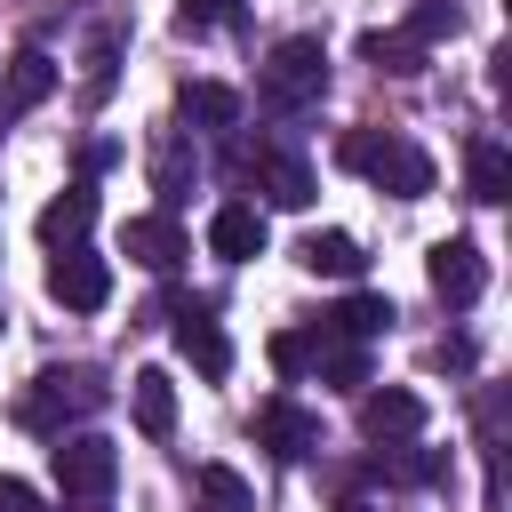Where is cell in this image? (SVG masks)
Masks as SVG:
<instances>
[{
    "mask_svg": "<svg viewBox=\"0 0 512 512\" xmlns=\"http://www.w3.org/2000/svg\"><path fill=\"white\" fill-rule=\"evenodd\" d=\"M336 160L344 168H360L376 192H392V200H424L432 192V160L408 144V136H384V128H352L344 144H336Z\"/></svg>",
    "mask_w": 512,
    "mask_h": 512,
    "instance_id": "6da1fadb",
    "label": "cell"
},
{
    "mask_svg": "<svg viewBox=\"0 0 512 512\" xmlns=\"http://www.w3.org/2000/svg\"><path fill=\"white\" fill-rule=\"evenodd\" d=\"M320 88H328V48H320V32L280 40V48L264 56V72H256V96H264L272 112H304V104H320Z\"/></svg>",
    "mask_w": 512,
    "mask_h": 512,
    "instance_id": "7a4b0ae2",
    "label": "cell"
},
{
    "mask_svg": "<svg viewBox=\"0 0 512 512\" xmlns=\"http://www.w3.org/2000/svg\"><path fill=\"white\" fill-rule=\"evenodd\" d=\"M120 480V448L104 432H56V488L64 496H104Z\"/></svg>",
    "mask_w": 512,
    "mask_h": 512,
    "instance_id": "3957f363",
    "label": "cell"
},
{
    "mask_svg": "<svg viewBox=\"0 0 512 512\" xmlns=\"http://www.w3.org/2000/svg\"><path fill=\"white\" fill-rule=\"evenodd\" d=\"M104 400V384H88V376H64V368H48V376H32V392L16 400V416L32 424V432H64L80 408H96Z\"/></svg>",
    "mask_w": 512,
    "mask_h": 512,
    "instance_id": "277c9868",
    "label": "cell"
},
{
    "mask_svg": "<svg viewBox=\"0 0 512 512\" xmlns=\"http://www.w3.org/2000/svg\"><path fill=\"white\" fill-rule=\"evenodd\" d=\"M424 272H432V296H440L448 312H464V304H480V288H488V256H480L472 240H432V256H424Z\"/></svg>",
    "mask_w": 512,
    "mask_h": 512,
    "instance_id": "5b68a950",
    "label": "cell"
},
{
    "mask_svg": "<svg viewBox=\"0 0 512 512\" xmlns=\"http://www.w3.org/2000/svg\"><path fill=\"white\" fill-rule=\"evenodd\" d=\"M48 296H56L64 312H96V304L112 296V264L72 240V248H56V264H48Z\"/></svg>",
    "mask_w": 512,
    "mask_h": 512,
    "instance_id": "8992f818",
    "label": "cell"
},
{
    "mask_svg": "<svg viewBox=\"0 0 512 512\" xmlns=\"http://www.w3.org/2000/svg\"><path fill=\"white\" fill-rule=\"evenodd\" d=\"M360 432H368V440H384V448H400V440H416V432H424V400H416L408 384H384V392H368V384H360Z\"/></svg>",
    "mask_w": 512,
    "mask_h": 512,
    "instance_id": "52a82bcc",
    "label": "cell"
},
{
    "mask_svg": "<svg viewBox=\"0 0 512 512\" xmlns=\"http://www.w3.org/2000/svg\"><path fill=\"white\" fill-rule=\"evenodd\" d=\"M248 176H256V192H264L272 208H312V168H304L288 144H256V152H248Z\"/></svg>",
    "mask_w": 512,
    "mask_h": 512,
    "instance_id": "ba28073f",
    "label": "cell"
},
{
    "mask_svg": "<svg viewBox=\"0 0 512 512\" xmlns=\"http://www.w3.org/2000/svg\"><path fill=\"white\" fill-rule=\"evenodd\" d=\"M256 440H264L272 456H288V464H296V456H312V448H320V416H312V408H296V400H264V408H256Z\"/></svg>",
    "mask_w": 512,
    "mask_h": 512,
    "instance_id": "9c48e42d",
    "label": "cell"
},
{
    "mask_svg": "<svg viewBox=\"0 0 512 512\" xmlns=\"http://www.w3.org/2000/svg\"><path fill=\"white\" fill-rule=\"evenodd\" d=\"M208 248H216L224 264H248V256H264V208H248V200H224V208L208 216Z\"/></svg>",
    "mask_w": 512,
    "mask_h": 512,
    "instance_id": "30bf717a",
    "label": "cell"
},
{
    "mask_svg": "<svg viewBox=\"0 0 512 512\" xmlns=\"http://www.w3.org/2000/svg\"><path fill=\"white\" fill-rule=\"evenodd\" d=\"M120 248H128V264H144V272H176V264H184V232H176L168 216H128Z\"/></svg>",
    "mask_w": 512,
    "mask_h": 512,
    "instance_id": "8fae6325",
    "label": "cell"
},
{
    "mask_svg": "<svg viewBox=\"0 0 512 512\" xmlns=\"http://www.w3.org/2000/svg\"><path fill=\"white\" fill-rule=\"evenodd\" d=\"M176 344H184V360H192L200 376H224V368H232V344H224V328H216L208 304H184V312H176Z\"/></svg>",
    "mask_w": 512,
    "mask_h": 512,
    "instance_id": "7c38bea8",
    "label": "cell"
},
{
    "mask_svg": "<svg viewBox=\"0 0 512 512\" xmlns=\"http://www.w3.org/2000/svg\"><path fill=\"white\" fill-rule=\"evenodd\" d=\"M88 224H96V192H88V184H64V192L40 208V240H48V248L88 240Z\"/></svg>",
    "mask_w": 512,
    "mask_h": 512,
    "instance_id": "4fadbf2b",
    "label": "cell"
},
{
    "mask_svg": "<svg viewBox=\"0 0 512 512\" xmlns=\"http://www.w3.org/2000/svg\"><path fill=\"white\" fill-rule=\"evenodd\" d=\"M296 264H304V272H328V280H360V272H368V256H360L352 232H304V240H296Z\"/></svg>",
    "mask_w": 512,
    "mask_h": 512,
    "instance_id": "5bb4252c",
    "label": "cell"
},
{
    "mask_svg": "<svg viewBox=\"0 0 512 512\" xmlns=\"http://www.w3.org/2000/svg\"><path fill=\"white\" fill-rule=\"evenodd\" d=\"M128 408H136V432L168 440V432H176V384H168V368H136V384H128Z\"/></svg>",
    "mask_w": 512,
    "mask_h": 512,
    "instance_id": "9a60e30c",
    "label": "cell"
},
{
    "mask_svg": "<svg viewBox=\"0 0 512 512\" xmlns=\"http://www.w3.org/2000/svg\"><path fill=\"white\" fill-rule=\"evenodd\" d=\"M392 328V296H368V288H352L336 312H328V336H352V344H376Z\"/></svg>",
    "mask_w": 512,
    "mask_h": 512,
    "instance_id": "2e32d148",
    "label": "cell"
},
{
    "mask_svg": "<svg viewBox=\"0 0 512 512\" xmlns=\"http://www.w3.org/2000/svg\"><path fill=\"white\" fill-rule=\"evenodd\" d=\"M48 88H56V64H48L40 48L8 56V88H0V104H8V112H32V104H48Z\"/></svg>",
    "mask_w": 512,
    "mask_h": 512,
    "instance_id": "e0dca14e",
    "label": "cell"
},
{
    "mask_svg": "<svg viewBox=\"0 0 512 512\" xmlns=\"http://www.w3.org/2000/svg\"><path fill=\"white\" fill-rule=\"evenodd\" d=\"M464 184H472V200H504V192H512V152H504L496 136H480V144L464 152Z\"/></svg>",
    "mask_w": 512,
    "mask_h": 512,
    "instance_id": "ac0fdd59",
    "label": "cell"
},
{
    "mask_svg": "<svg viewBox=\"0 0 512 512\" xmlns=\"http://www.w3.org/2000/svg\"><path fill=\"white\" fill-rule=\"evenodd\" d=\"M312 368H320L336 392H360V384H368V352H360L352 336H312Z\"/></svg>",
    "mask_w": 512,
    "mask_h": 512,
    "instance_id": "d6986e66",
    "label": "cell"
},
{
    "mask_svg": "<svg viewBox=\"0 0 512 512\" xmlns=\"http://www.w3.org/2000/svg\"><path fill=\"white\" fill-rule=\"evenodd\" d=\"M192 496H200V512H256V488L232 464H200L192 472Z\"/></svg>",
    "mask_w": 512,
    "mask_h": 512,
    "instance_id": "ffe728a7",
    "label": "cell"
},
{
    "mask_svg": "<svg viewBox=\"0 0 512 512\" xmlns=\"http://www.w3.org/2000/svg\"><path fill=\"white\" fill-rule=\"evenodd\" d=\"M184 120H200V128H232V120H240V96L216 88V80H192V88H184Z\"/></svg>",
    "mask_w": 512,
    "mask_h": 512,
    "instance_id": "44dd1931",
    "label": "cell"
},
{
    "mask_svg": "<svg viewBox=\"0 0 512 512\" xmlns=\"http://www.w3.org/2000/svg\"><path fill=\"white\" fill-rule=\"evenodd\" d=\"M360 56H368L376 72H416V64H424V48H416V40H384V32H368V40H360Z\"/></svg>",
    "mask_w": 512,
    "mask_h": 512,
    "instance_id": "7402d4cb",
    "label": "cell"
},
{
    "mask_svg": "<svg viewBox=\"0 0 512 512\" xmlns=\"http://www.w3.org/2000/svg\"><path fill=\"white\" fill-rule=\"evenodd\" d=\"M224 24H240V0H184L176 8V32H224Z\"/></svg>",
    "mask_w": 512,
    "mask_h": 512,
    "instance_id": "603a6c76",
    "label": "cell"
},
{
    "mask_svg": "<svg viewBox=\"0 0 512 512\" xmlns=\"http://www.w3.org/2000/svg\"><path fill=\"white\" fill-rule=\"evenodd\" d=\"M440 32H456V8H448V0H424V8L408 16V40L424 48V40H440Z\"/></svg>",
    "mask_w": 512,
    "mask_h": 512,
    "instance_id": "cb8c5ba5",
    "label": "cell"
},
{
    "mask_svg": "<svg viewBox=\"0 0 512 512\" xmlns=\"http://www.w3.org/2000/svg\"><path fill=\"white\" fill-rule=\"evenodd\" d=\"M272 368L280 376H304L312 368V336H272Z\"/></svg>",
    "mask_w": 512,
    "mask_h": 512,
    "instance_id": "d4e9b609",
    "label": "cell"
},
{
    "mask_svg": "<svg viewBox=\"0 0 512 512\" xmlns=\"http://www.w3.org/2000/svg\"><path fill=\"white\" fill-rule=\"evenodd\" d=\"M112 56H120V40L104 32V40L88 48V96H104V88H112Z\"/></svg>",
    "mask_w": 512,
    "mask_h": 512,
    "instance_id": "484cf974",
    "label": "cell"
},
{
    "mask_svg": "<svg viewBox=\"0 0 512 512\" xmlns=\"http://www.w3.org/2000/svg\"><path fill=\"white\" fill-rule=\"evenodd\" d=\"M0 512H40V496H32V480H16V472H0Z\"/></svg>",
    "mask_w": 512,
    "mask_h": 512,
    "instance_id": "4316f807",
    "label": "cell"
},
{
    "mask_svg": "<svg viewBox=\"0 0 512 512\" xmlns=\"http://www.w3.org/2000/svg\"><path fill=\"white\" fill-rule=\"evenodd\" d=\"M72 512H104V496H72Z\"/></svg>",
    "mask_w": 512,
    "mask_h": 512,
    "instance_id": "83f0119b",
    "label": "cell"
}]
</instances>
